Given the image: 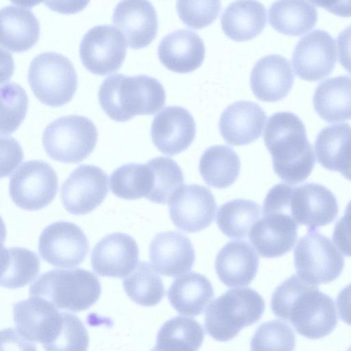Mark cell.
Listing matches in <instances>:
<instances>
[{
    "mask_svg": "<svg viewBox=\"0 0 351 351\" xmlns=\"http://www.w3.org/2000/svg\"><path fill=\"white\" fill-rule=\"evenodd\" d=\"M271 308L276 316L289 322L298 333L311 339L328 335L337 324L332 298L298 275L276 288Z\"/></svg>",
    "mask_w": 351,
    "mask_h": 351,
    "instance_id": "1",
    "label": "cell"
},
{
    "mask_svg": "<svg viewBox=\"0 0 351 351\" xmlns=\"http://www.w3.org/2000/svg\"><path fill=\"white\" fill-rule=\"evenodd\" d=\"M275 173L284 182L304 181L315 165L312 145L304 124L295 114L279 112L269 117L263 134Z\"/></svg>",
    "mask_w": 351,
    "mask_h": 351,
    "instance_id": "2",
    "label": "cell"
},
{
    "mask_svg": "<svg viewBox=\"0 0 351 351\" xmlns=\"http://www.w3.org/2000/svg\"><path fill=\"white\" fill-rule=\"evenodd\" d=\"M98 98L111 119L125 122L136 115L155 114L164 106L166 94L161 83L152 77L114 74L101 83Z\"/></svg>",
    "mask_w": 351,
    "mask_h": 351,
    "instance_id": "3",
    "label": "cell"
},
{
    "mask_svg": "<svg viewBox=\"0 0 351 351\" xmlns=\"http://www.w3.org/2000/svg\"><path fill=\"white\" fill-rule=\"evenodd\" d=\"M101 287L97 277L82 268L53 269L42 274L30 286V296L47 300L58 309L79 312L99 299Z\"/></svg>",
    "mask_w": 351,
    "mask_h": 351,
    "instance_id": "4",
    "label": "cell"
},
{
    "mask_svg": "<svg viewBox=\"0 0 351 351\" xmlns=\"http://www.w3.org/2000/svg\"><path fill=\"white\" fill-rule=\"evenodd\" d=\"M265 307L264 299L255 290L251 288L230 289L209 305L205 314V329L217 341H230L242 328L257 322Z\"/></svg>",
    "mask_w": 351,
    "mask_h": 351,
    "instance_id": "5",
    "label": "cell"
},
{
    "mask_svg": "<svg viewBox=\"0 0 351 351\" xmlns=\"http://www.w3.org/2000/svg\"><path fill=\"white\" fill-rule=\"evenodd\" d=\"M28 82L40 102L58 107L73 99L77 87V76L66 57L56 52H44L31 62Z\"/></svg>",
    "mask_w": 351,
    "mask_h": 351,
    "instance_id": "6",
    "label": "cell"
},
{
    "mask_svg": "<svg viewBox=\"0 0 351 351\" xmlns=\"http://www.w3.org/2000/svg\"><path fill=\"white\" fill-rule=\"evenodd\" d=\"M42 141L51 158L64 163H77L95 149L97 130L88 118L71 114L51 122L43 132Z\"/></svg>",
    "mask_w": 351,
    "mask_h": 351,
    "instance_id": "7",
    "label": "cell"
},
{
    "mask_svg": "<svg viewBox=\"0 0 351 351\" xmlns=\"http://www.w3.org/2000/svg\"><path fill=\"white\" fill-rule=\"evenodd\" d=\"M47 300L30 296L13 305V320L22 345L40 343L47 350H53L64 325V312Z\"/></svg>",
    "mask_w": 351,
    "mask_h": 351,
    "instance_id": "8",
    "label": "cell"
},
{
    "mask_svg": "<svg viewBox=\"0 0 351 351\" xmlns=\"http://www.w3.org/2000/svg\"><path fill=\"white\" fill-rule=\"evenodd\" d=\"M294 265L304 280L325 284L337 279L344 267V258L330 239L316 229H308L294 249Z\"/></svg>",
    "mask_w": 351,
    "mask_h": 351,
    "instance_id": "9",
    "label": "cell"
},
{
    "mask_svg": "<svg viewBox=\"0 0 351 351\" xmlns=\"http://www.w3.org/2000/svg\"><path fill=\"white\" fill-rule=\"evenodd\" d=\"M58 179L56 171L43 160L23 163L11 176L9 193L12 202L26 210L48 206L56 197Z\"/></svg>",
    "mask_w": 351,
    "mask_h": 351,
    "instance_id": "10",
    "label": "cell"
},
{
    "mask_svg": "<svg viewBox=\"0 0 351 351\" xmlns=\"http://www.w3.org/2000/svg\"><path fill=\"white\" fill-rule=\"evenodd\" d=\"M126 42L122 34L110 25L92 27L80 45V57L90 73L106 75L117 71L126 55Z\"/></svg>",
    "mask_w": 351,
    "mask_h": 351,
    "instance_id": "11",
    "label": "cell"
},
{
    "mask_svg": "<svg viewBox=\"0 0 351 351\" xmlns=\"http://www.w3.org/2000/svg\"><path fill=\"white\" fill-rule=\"evenodd\" d=\"M88 250V242L84 232L71 222H54L47 226L39 237L40 256L55 267H75L84 261Z\"/></svg>",
    "mask_w": 351,
    "mask_h": 351,
    "instance_id": "12",
    "label": "cell"
},
{
    "mask_svg": "<svg viewBox=\"0 0 351 351\" xmlns=\"http://www.w3.org/2000/svg\"><path fill=\"white\" fill-rule=\"evenodd\" d=\"M108 184V176L99 167L92 165H80L62 185V203L71 214L89 213L106 197Z\"/></svg>",
    "mask_w": 351,
    "mask_h": 351,
    "instance_id": "13",
    "label": "cell"
},
{
    "mask_svg": "<svg viewBox=\"0 0 351 351\" xmlns=\"http://www.w3.org/2000/svg\"><path fill=\"white\" fill-rule=\"evenodd\" d=\"M173 224L186 232L208 228L214 221L217 204L211 191L198 184L182 185L169 201Z\"/></svg>",
    "mask_w": 351,
    "mask_h": 351,
    "instance_id": "14",
    "label": "cell"
},
{
    "mask_svg": "<svg viewBox=\"0 0 351 351\" xmlns=\"http://www.w3.org/2000/svg\"><path fill=\"white\" fill-rule=\"evenodd\" d=\"M335 42L326 31L315 29L303 36L292 55L296 75L302 80L315 82L330 75L336 64Z\"/></svg>",
    "mask_w": 351,
    "mask_h": 351,
    "instance_id": "15",
    "label": "cell"
},
{
    "mask_svg": "<svg viewBox=\"0 0 351 351\" xmlns=\"http://www.w3.org/2000/svg\"><path fill=\"white\" fill-rule=\"evenodd\" d=\"M289 206L292 218L308 229L326 226L338 214V202L334 194L317 183L291 186Z\"/></svg>",
    "mask_w": 351,
    "mask_h": 351,
    "instance_id": "16",
    "label": "cell"
},
{
    "mask_svg": "<svg viewBox=\"0 0 351 351\" xmlns=\"http://www.w3.org/2000/svg\"><path fill=\"white\" fill-rule=\"evenodd\" d=\"M138 247L136 241L122 232L108 234L94 247L91 253L93 271L101 276L125 278L136 267Z\"/></svg>",
    "mask_w": 351,
    "mask_h": 351,
    "instance_id": "17",
    "label": "cell"
},
{
    "mask_svg": "<svg viewBox=\"0 0 351 351\" xmlns=\"http://www.w3.org/2000/svg\"><path fill=\"white\" fill-rule=\"evenodd\" d=\"M151 137L162 154L173 156L186 150L193 143L196 125L191 113L180 106H167L155 115Z\"/></svg>",
    "mask_w": 351,
    "mask_h": 351,
    "instance_id": "18",
    "label": "cell"
},
{
    "mask_svg": "<svg viewBox=\"0 0 351 351\" xmlns=\"http://www.w3.org/2000/svg\"><path fill=\"white\" fill-rule=\"evenodd\" d=\"M112 23L133 49L147 47L158 32L156 11L148 0H121L114 9Z\"/></svg>",
    "mask_w": 351,
    "mask_h": 351,
    "instance_id": "19",
    "label": "cell"
},
{
    "mask_svg": "<svg viewBox=\"0 0 351 351\" xmlns=\"http://www.w3.org/2000/svg\"><path fill=\"white\" fill-rule=\"evenodd\" d=\"M298 223L290 216L276 213L263 214L252 227L249 236L258 254L265 258L283 256L293 247Z\"/></svg>",
    "mask_w": 351,
    "mask_h": 351,
    "instance_id": "20",
    "label": "cell"
},
{
    "mask_svg": "<svg viewBox=\"0 0 351 351\" xmlns=\"http://www.w3.org/2000/svg\"><path fill=\"white\" fill-rule=\"evenodd\" d=\"M149 255L152 267L158 273L171 277L190 271L195 260L190 239L176 231L156 234L150 243Z\"/></svg>",
    "mask_w": 351,
    "mask_h": 351,
    "instance_id": "21",
    "label": "cell"
},
{
    "mask_svg": "<svg viewBox=\"0 0 351 351\" xmlns=\"http://www.w3.org/2000/svg\"><path fill=\"white\" fill-rule=\"evenodd\" d=\"M266 118L265 111L258 104L250 101H237L222 112L219 132L226 143L245 145L261 136Z\"/></svg>",
    "mask_w": 351,
    "mask_h": 351,
    "instance_id": "22",
    "label": "cell"
},
{
    "mask_svg": "<svg viewBox=\"0 0 351 351\" xmlns=\"http://www.w3.org/2000/svg\"><path fill=\"white\" fill-rule=\"evenodd\" d=\"M293 83L291 64L287 58L280 55H269L261 58L250 75L252 91L263 101L276 102L284 99Z\"/></svg>",
    "mask_w": 351,
    "mask_h": 351,
    "instance_id": "23",
    "label": "cell"
},
{
    "mask_svg": "<svg viewBox=\"0 0 351 351\" xmlns=\"http://www.w3.org/2000/svg\"><path fill=\"white\" fill-rule=\"evenodd\" d=\"M158 56L167 69L179 73H191L203 63L205 46L195 32L179 29L162 39L158 48Z\"/></svg>",
    "mask_w": 351,
    "mask_h": 351,
    "instance_id": "24",
    "label": "cell"
},
{
    "mask_svg": "<svg viewBox=\"0 0 351 351\" xmlns=\"http://www.w3.org/2000/svg\"><path fill=\"white\" fill-rule=\"evenodd\" d=\"M259 258L254 248L244 241H231L218 252L215 270L228 287L247 286L258 271Z\"/></svg>",
    "mask_w": 351,
    "mask_h": 351,
    "instance_id": "25",
    "label": "cell"
},
{
    "mask_svg": "<svg viewBox=\"0 0 351 351\" xmlns=\"http://www.w3.org/2000/svg\"><path fill=\"white\" fill-rule=\"evenodd\" d=\"M319 163L325 169L338 171L351 181V126L334 124L323 128L315 143Z\"/></svg>",
    "mask_w": 351,
    "mask_h": 351,
    "instance_id": "26",
    "label": "cell"
},
{
    "mask_svg": "<svg viewBox=\"0 0 351 351\" xmlns=\"http://www.w3.org/2000/svg\"><path fill=\"white\" fill-rule=\"evenodd\" d=\"M1 47L14 53L31 49L38 40L40 24L30 10L13 5L1 10Z\"/></svg>",
    "mask_w": 351,
    "mask_h": 351,
    "instance_id": "27",
    "label": "cell"
},
{
    "mask_svg": "<svg viewBox=\"0 0 351 351\" xmlns=\"http://www.w3.org/2000/svg\"><path fill=\"white\" fill-rule=\"evenodd\" d=\"M267 12L257 0H236L224 10L221 16L224 34L237 42L251 40L264 29Z\"/></svg>",
    "mask_w": 351,
    "mask_h": 351,
    "instance_id": "28",
    "label": "cell"
},
{
    "mask_svg": "<svg viewBox=\"0 0 351 351\" xmlns=\"http://www.w3.org/2000/svg\"><path fill=\"white\" fill-rule=\"evenodd\" d=\"M172 306L186 316L202 313L214 297L209 280L204 275L191 272L176 278L167 291Z\"/></svg>",
    "mask_w": 351,
    "mask_h": 351,
    "instance_id": "29",
    "label": "cell"
},
{
    "mask_svg": "<svg viewBox=\"0 0 351 351\" xmlns=\"http://www.w3.org/2000/svg\"><path fill=\"white\" fill-rule=\"evenodd\" d=\"M317 114L329 123L351 119V77L341 75L321 82L313 97Z\"/></svg>",
    "mask_w": 351,
    "mask_h": 351,
    "instance_id": "30",
    "label": "cell"
},
{
    "mask_svg": "<svg viewBox=\"0 0 351 351\" xmlns=\"http://www.w3.org/2000/svg\"><path fill=\"white\" fill-rule=\"evenodd\" d=\"M317 12L307 0H276L269 9V22L282 34L298 36L316 25Z\"/></svg>",
    "mask_w": 351,
    "mask_h": 351,
    "instance_id": "31",
    "label": "cell"
},
{
    "mask_svg": "<svg viewBox=\"0 0 351 351\" xmlns=\"http://www.w3.org/2000/svg\"><path fill=\"white\" fill-rule=\"evenodd\" d=\"M241 169L237 154L227 145H214L202 154L199 171L204 182L210 186L225 189L232 185Z\"/></svg>",
    "mask_w": 351,
    "mask_h": 351,
    "instance_id": "32",
    "label": "cell"
},
{
    "mask_svg": "<svg viewBox=\"0 0 351 351\" xmlns=\"http://www.w3.org/2000/svg\"><path fill=\"white\" fill-rule=\"evenodd\" d=\"M204 339V330L197 321L176 316L160 327L154 350L194 351L199 349Z\"/></svg>",
    "mask_w": 351,
    "mask_h": 351,
    "instance_id": "33",
    "label": "cell"
},
{
    "mask_svg": "<svg viewBox=\"0 0 351 351\" xmlns=\"http://www.w3.org/2000/svg\"><path fill=\"white\" fill-rule=\"evenodd\" d=\"M39 271L40 260L34 252L20 247L2 248L1 287H23L34 280Z\"/></svg>",
    "mask_w": 351,
    "mask_h": 351,
    "instance_id": "34",
    "label": "cell"
},
{
    "mask_svg": "<svg viewBox=\"0 0 351 351\" xmlns=\"http://www.w3.org/2000/svg\"><path fill=\"white\" fill-rule=\"evenodd\" d=\"M261 217V206L255 202L235 199L221 205L217 213L220 230L232 239L246 237Z\"/></svg>",
    "mask_w": 351,
    "mask_h": 351,
    "instance_id": "35",
    "label": "cell"
},
{
    "mask_svg": "<svg viewBox=\"0 0 351 351\" xmlns=\"http://www.w3.org/2000/svg\"><path fill=\"white\" fill-rule=\"evenodd\" d=\"M123 287L134 302L143 306L156 305L165 294L161 278L146 261L138 263L134 269L123 279Z\"/></svg>",
    "mask_w": 351,
    "mask_h": 351,
    "instance_id": "36",
    "label": "cell"
},
{
    "mask_svg": "<svg viewBox=\"0 0 351 351\" xmlns=\"http://www.w3.org/2000/svg\"><path fill=\"white\" fill-rule=\"evenodd\" d=\"M151 182V171L147 163H129L113 171L110 178V188L117 197L134 200L147 197Z\"/></svg>",
    "mask_w": 351,
    "mask_h": 351,
    "instance_id": "37",
    "label": "cell"
},
{
    "mask_svg": "<svg viewBox=\"0 0 351 351\" xmlns=\"http://www.w3.org/2000/svg\"><path fill=\"white\" fill-rule=\"evenodd\" d=\"M151 190L147 199L156 204H166L183 185L184 175L180 166L170 158L160 156L149 160Z\"/></svg>",
    "mask_w": 351,
    "mask_h": 351,
    "instance_id": "38",
    "label": "cell"
},
{
    "mask_svg": "<svg viewBox=\"0 0 351 351\" xmlns=\"http://www.w3.org/2000/svg\"><path fill=\"white\" fill-rule=\"evenodd\" d=\"M1 134L8 135L15 131L24 120L28 107L25 90L12 82L1 86Z\"/></svg>",
    "mask_w": 351,
    "mask_h": 351,
    "instance_id": "39",
    "label": "cell"
},
{
    "mask_svg": "<svg viewBox=\"0 0 351 351\" xmlns=\"http://www.w3.org/2000/svg\"><path fill=\"white\" fill-rule=\"evenodd\" d=\"M295 335L285 322L271 320L263 323L251 340L252 350H292Z\"/></svg>",
    "mask_w": 351,
    "mask_h": 351,
    "instance_id": "40",
    "label": "cell"
},
{
    "mask_svg": "<svg viewBox=\"0 0 351 351\" xmlns=\"http://www.w3.org/2000/svg\"><path fill=\"white\" fill-rule=\"evenodd\" d=\"M176 9L186 25L199 29L210 25L217 18L221 0H177Z\"/></svg>",
    "mask_w": 351,
    "mask_h": 351,
    "instance_id": "41",
    "label": "cell"
},
{
    "mask_svg": "<svg viewBox=\"0 0 351 351\" xmlns=\"http://www.w3.org/2000/svg\"><path fill=\"white\" fill-rule=\"evenodd\" d=\"M332 240L344 255L351 256V200L335 226Z\"/></svg>",
    "mask_w": 351,
    "mask_h": 351,
    "instance_id": "42",
    "label": "cell"
},
{
    "mask_svg": "<svg viewBox=\"0 0 351 351\" xmlns=\"http://www.w3.org/2000/svg\"><path fill=\"white\" fill-rule=\"evenodd\" d=\"M339 61L351 74V26L341 31L337 39Z\"/></svg>",
    "mask_w": 351,
    "mask_h": 351,
    "instance_id": "43",
    "label": "cell"
},
{
    "mask_svg": "<svg viewBox=\"0 0 351 351\" xmlns=\"http://www.w3.org/2000/svg\"><path fill=\"white\" fill-rule=\"evenodd\" d=\"M90 0H45L50 10L62 14H73L82 11Z\"/></svg>",
    "mask_w": 351,
    "mask_h": 351,
    "instance_id": "44",
    "label": "cell"
},
{
    "mask_svg": "<svg viewBox=\"0 0 351 351\" xmlns=\"http://www.w3.org/2000/svg\"><path fill=\"white\" fill-rule=\"evenodd\" d=\"M317 7L341 17H351V0H309Z\"/></svg>",
    "mask_w": 351,
    "mask_h": 351,
    "instance_id": "45",
    "label": "cell"
},
{
    "mask_svg": "<svg viewBox=\"0 0 351 351\" xmlns=\"http://www.w3.org/2000/svg\"><path fill=\"white\" fill-rule=\"evenodd\" d=\"M337 306L341 319L351 326V283L339 293Z\"/></svg>",
    "mask_w": 351,
    "mask_h": 351,
    "instance_id": "46",
    "label": "cell"
},
{
    "mask_svg": "<svg viewBox=\"0 0 351 351\" xmlns=\"http://www.w3.org/2000/svg\"><path fill=\"white\" fill-rule=\"evenodd\" d=\"M12 3L25 8H32L45 0H10Z\"/></svg>",
    "mask_w": 351,
    "mask_h": 351,
    "instance_id": "47",
    "label": "cell"
}]
</instances>
